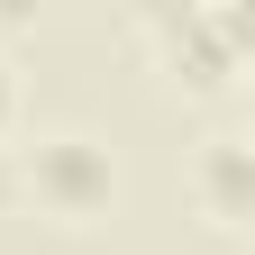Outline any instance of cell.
I'll list each match as a JSON object with an SVG mask.
<instances>
[{"label": "cell", "mask_w": 255, "mask_h": 255, "mask_svg": "<svg viewBox=\"0 0 255 255\" xmlns=\"http://www.w3.org/2000/svg\"><path fill=\"white\" fill-rule=\"evenodd\" d=\"M18 110H27V82H18V55L0 46V146H9V128H18Z\"/></svg>", "instance_id": "277c9868"}, {"label": "cell", "mask_w": 255, "mask_h": 255, "mask_svg": "<svg viewBox=\"0 0 255 255\" xmlns=\"http://www.w3.org/2000/svg\"><path fill=\"white\" fill-rule=\"evenodd\" d=\"M9 164H18V201H37L46 219H101L119 201V155L91 128H37L9 146Z\"/></svg>", "instance_id": "6da1fadb"}, {"label": "cell", "mask_w": 255, "mask_h": 255, "mask_svg": "<svg viewBox=\"0 0 255 255\" xmlns=\"http://www.w3.org/2000/svg\"><path fill=\"white\" fill-rule=\"evenodd\" d=\"M182 182H191V201H201L219 228H246V219H255V146L237 137V128H219V137L191 146Z\"/></svg>", "instance_id": "3957f363"}, {"label": "cell", "mask_w": 255, "mask_h": 255, "mask_svg": "<svg viewBox=\"0 0 255 255\" xmlns=\"http://www.w3.org/2000/svg\"><path fill=\"white\" fill-rule=\"evenodd\" d=\"M0 201H18V164H9V146H0Z\"/></svg>", "instance_id": "5b68a950"}, {"label": "cell", "mask_w": 255, "mask_h": 255, "mask_svg": "<svg viewBox=\"0 0 255 255\" xmlns=\"http://www.w3.org/2000/svg\"><path fill=\"white\" fill-rule=\"evenodd\" d=\"M137 27H146L155 64H164L182 91H228L237 64H246V46H255V18L237 9V0H182V9L164 0V9H146Z\"/></svg>", "instance_id": "7a4b0ae2"}]
</instances>
